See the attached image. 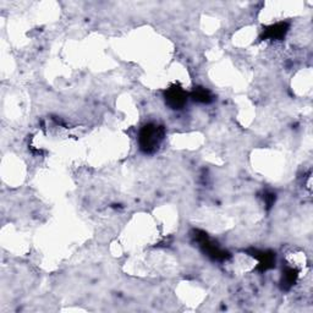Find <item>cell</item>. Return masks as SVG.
I'll use <instances>...</instances> for the list:
<instances>
[{
    "mask_svg": "<svg viewBox=\"0 0 313 313\" xmlns=\"http://www.w3.org/2000/svg\"><path fill=\"white\" fill-rule=\"evenodd\" d=\"M163 139L164 129L156 124H148L140 132V147L146 153H153L158 150Z\"/></svg>",
    "mask_w": 313,
    "mask_h": 313,
    "instance_id": "cell-1",
    "label": "cell"
},
{
    "mask_svg": "<svg viewBox=\"0 0 313 313\" xmlns=\"http://www.w3.org/2000/svg\"><path fill=\"white\" fill-rule=\"evenodd\" d=\"M166 103H168L172 109H179L183 104L186 103V92L182 90L181 87H170L168 92H166Z\"/></svg>",
    "mask_w": 313,
    "mask_h": 313,
    "instance_id": "cell-2",
    "label": "cell"
},
{
    "mask_svg": "<svg viewBox=\"0 0 313 313\" xmlns=\"http://www.w3.org/2000/svg\"><path fill=\"white\" fill-rule=\"evenodd\" d=\"M288 31V25L287 23H277V25L271 26L266 31V36L269 37L271 39H278L280 37L285 36Z\"/></svg>",
    "mask_w": 313,
    "mask_h": 313,
    "instance_id": "cell-3",
    "label": "cell"
},
{
    "mask_svg": "<svg viewBox=\"0 0 313 313\" xmlns=\"http://www.w3.org/2000/svg\"><path fill=\"white\" fill-rule=\"evenodd\" d=\"M193 98H195V101L202 102V103H208V102L210 101V94H209V92L204 90V88H199V90L195 91V93H193Z\"/></svg>",
    "mask_w": 313,
    "mask_h": 313,
    "instance_id": "cell-4",
    "label": "cell"
}]
</instances>
